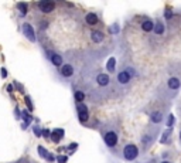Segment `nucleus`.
Wrapping results in <instances>:
<instances>
[{
  "instance_id": "f257e3e1",
  "label": "nucleus",
  "mask_w": 181,
  "mask_h": 163,
  "mask_svg": "<svg viewBox=\"0 0 181 163\" xmlns=\"http://www.w3.org/2000/svg\"><path fill=\"white\" fill-rule=\"evenodd\" d=\"M123 156H125V159H127V160L136 159V156H137V148H136L135 145H127L125 148V150H123Z\"/></svg>"
},
{
  "instance_id": "f03ea898",
  "label": "nucleus",
  "mask_w": 181,
  "mask_h": 163,
  "mask_svg": "<svg viewBox=\"0 0 181 163\" xmlns=\"http://www.w3.org/2000/svg\"><path fill=\"white\" fill-rule=\"evenodd\" d=\"M105 142L108 146H115L117 143V136L115 132H108L106 135H105Z\"/></svg>"
},
{
  "instance_id": "7ed1b4c3",
  "label": "nucleus",
  "mask_w": 181,
  "mask_h": 163,
  "mask_svg": "<svg viewBox=\"0 0 181 163\" xmlns=\"http://www.w3.org/2000/svg\"><path fill=\"white\" fill-rule=\"evenodd\" d=\"M40 9H41V12H44V13H50L52 9H54V3L52 1H48V0H44V1H41L38 4Z\"/></svg>"
},
{
  "instance_id": "20e7f679",
  "label": "nucleus",
  "mask_w": 181,
  "mask_h": 163,
  "mask_svg": "<svg viewBox=\"0 0 181 163\" xmlns=\"http://www.w3.org/2000/svg\"><path fill=\"white\" fill-rule=\"evenodd\" d=\"M23 31L26 34V37L30 41H35V36H34V31H33V27L30 24H24L23 26Z\"/></svg>"
},
{
  "instance_id": "39448f33",
  "label": "nucleus",
  "mask_w": 181,
  "mask_h": 163,
  "mask_svg": "<svg viewBox=\"0 0 181 163\" xmlns=\"http://www.w3.org/2000/svg\"><path fill=\"white\" fill-rule=\"evenodd\" d=\"M62 136H64V129H54V130H52L51 139L55 142V143H58Z\"/></svg>"
},
{
  "instance_id": "423d86ee",
  "label": "nucleus",
  "mask_w": 181,
  "mask_h": 163,
  "mask_svg": "<svg viewBox=\"0 0 181 163\" xmlns=\"http://www.w3.org/2000/svg\"><path fill=\"white\" fill-rule=\"evenodd\" d=\"M38 153H40V156H43L44 159H47L48 162H54V156H52L51 153H48L43 146H38Z\"/></svg>"
},
{
  "instance_id": "0eeeda50",
  "label": "nucleus",
  "mask_w": 181,
  "mask_h": 163,
  "mask_svg": "<svg viewBox=\"0 0 181 163\" xmlns=\"http://www.w3.org/2000/svg\"><path fill=\"white\" fill-rule=\"evenodd\" d=\"M129 79H130V75H129V72L127 71H123L117 75V81H119L120 84H127Z\"/></svg>"
},
{
  "instance_id": "6e6552de",
  "label": "nucleus",
  "mask_w": 181,
  "mask_h": 163,
  "mask_svg": "<svg viewBox=\"0 0 181 163\" xmlns=\"http://www.w3.org/2000/svg\"><path fill=\"white\" fill-rule=\"evenodd\" d=\"M98 84L99 85H102V87H105V85H108L109 84V77H108V74H99L98 75Z\"/></svg>"
},
{
  "instance_id": "1a4fd4ad",
  "label": "nucleus",
  "mask_w": 181,
  "mask_h": 163,
  "mask_svg": "<svg viewBox=\"0 0 181 163\" xmlns=\"http://www.w3.org/2000/svg\"><path fill=\"white\" fill-rule=\"evenodd\" d=\"M61 74L64 75V77H71L72 74H74V68H72L71 65H62V68H61Z\"/></svg>"
},
{
  "instance_id": "9d476101",
  "label": "nucleus",
  "mask_w": 181,
  "mask_h": 163,
  "mask_svg": "<svg viewBox=\"0 0 181 163\" xmlns=\"http://www.w3.org/2000/svg\"><path fill=\"white\" fill-rule=\"evenodd\" d=\"M86 23H88V24H90V26L96 24V23H98V16L95 13L86 14Z\"/></svg>"
},
{
  "instance_id": "9b49d317",
  "label": "nucleus",
  "mask_w": 181,
  "mask_h": 163,
  "mask_svg": "<svg viewBox=\"0 0 181 163\" xmlns=\"http://www.w3.org/2000/svg\"><path fill=\"white\" fill-rule=\"evenodd\" d=\"M90 37H92V40H93L95 43H101V41L104 40V34L99 31H92L90 33Z\"/></svg>"
},
{
  "instance_id": "f8f14e48",
  "label": "nucleus",
  "mask_w": 181,
  "mask_h": 163,
  "mask_svg": "<svg viewBox=\"0 0 181 163\" xmlns=\"http://www.w3.org/2000/svg\"><path fill=\"white\" fill-rule=\"evenodd\" d=\"M168 87H170L171 90H177V88L180 87V79L174 78V77H173V78H170L168 79Z\"/></svg>"
},
{
  "instance_id": "ddd939ff",
  "label": "nucleus",
  "mask_w": 181,
  "mask_h": 163,
  "mask_svg": "<svg viewBox=\"0 0 181 163\" xmlns=\"http://www.w3.org/2000/svg\"><path fill=\"white\" fill-rule=\"evenodd\" d=\"M142 28L144 30V31H151L153 28H154V24H153V21H144V23H142Z\"/></svg>"
},
{
  "instance_id": "4468645a",
  "label": "nucleus",
  "mask_w": 181,
  "mask_h": 163,
  "mask_svg": "<svg viewBox=\"0 0 181 163\" xmlns=\"http://www.w3.org/2000/svg\"><path fill=\"white\" fill-rule=\"evenodd\" d=\"M51 61L54 65H61L62 64V57L61 55H58V54H54L51 57Z\"/></svg>"
},
{
  "instance_id": "2eb2a0df",
  "label": "nucleus",
  "mask_w": 181,
  "mask_h": 163,
  "mask_svg": "<svg viewBox=\"0 0 181 163\" xmlns=\"http://www.w3.org/2000/svg\"><path fill=\"white\" fill-rule=\"evenodd\" d=\"M115 64H116V60L113 58H109V61H108V64H106V68H108V71H115Z\"/></svg>"
},
{
  "instance_id": "dca6fc26",
  "label": "nucleus",
  "mask_w": 181,
  "mask_h": 163,
  "mask_svg": "<svg viewBox=\"0 0 181 163\" xmlns=\"http://www.w3.org/2000/svg\"><path fill=\"white\" fill-rule=\"evenodd\" d=\"M161 114H160V112H154V114H153V115H151V121H153V122H156V124H159V122H160V121H161Z\"/></svg>"
},
{
  "instance_id": "f3484780",
  "label": "nucleus",
  "mask_w": 181,
  "mask_h": 163,
  "mask_svg": "<svg viewBox=\"0 0 181 163\" xmlns=\"http://www.w3.org/2000/svg\"><path fill=\"white\" fill-rule=\"evenodd\" d=\"M154 31H156V34H163L164 33V26H163L161 23H157L154 26Z\"/></svg>"
},
{
  "instance_id": "a211bd4d",
  "label": "nucleus",
  "mask_w": 181,
  "mask_h": 163,
  "mask_svg": "<svg viewBox=\"0 0 181 163\" xmlns=\"http://www.w3.org/2000/svg\"><path fill=\"white\" fill-rule=\"evenodd\" d=\"M77 109H78V114H88V108L84 104H78Z\"/></svg>"
},
{
  "instance_id": "6ab92c4d",
  "label": "nucleus",
  "mask_w": 181,
  "mask_h": 163,
  "mask_svg": "<svg viewBox=\"0 0 181 163\" xmlns=\"http://www.w3.org/2000/svg\"><path fill=\"white\" fill-rule=\"evenodd\" d=\"M75 99H77L78 102H82L85 99V94L84 92H77V94H75Z\"/></svg>"
},
{
  "instance_id": "aec40b11",
  "label": "nucleus",
  "mask_w": 181,
  "mask_h": 163,
  "mask_svg": "<svg viewBox=\"0 0 181 163\" xmlns=\"http://www.w3.org/2000/svg\"><path fill=\"white\" fill-rule=\"evenodd\" d=\"M17 7L20 9V12H21V14H23V16L27 13V6L24 4V3H19V4H17Z\"/></svg>"
},
{
  "instance_id": "412c9836",
  "label": "nucleus",
  "mask_w": 181,
  "mask_h": 163,
  "mask_svg": "<svg viewBox=\"0 0 181 163\" xmlns=\"http://www.w3.org/2000/svg\"><path fill=\"white\" fill-rule=\"evenodd\" d=\"M23 116H24V119H26V122H28V124H30V122H31V115H28V112L27 111H24L23 112Z\"/></svg>"
},
{
  "instance_id": "4be33fe9",
  "label": "nucleus",
  "mask_w": 181,
  "mask_h": 163,
  "mask_svg": "<svg viewBox=\"0 0 181 163\" xmlns=\"http://www.w3.org/2000/svg\"><path fill=\"white\" fill-rule=\"evenodd\" d=\"M173 124H174V115H170L167 121V126H173Z\"/></svg>"
},
{
  "instance_id": "5701e85b",
  "label": "nucleus",
  "mask_w": 181,
  "mask_h": 163,
  "mask_svg": "<svg viewBox=\"0 0 181 163\" xmlns=\"http://www.w3.org/2000/svg\"><path fill=\"white\" fill-rule=\"evenodd\" d=\"M168 135H170V130H167L166 133H163V138H161V143H164V142H167V138Z\"/></svg>"
},
{
  "instance_id": "b1692460",
  "label": "nucleus",
  "mask_w": 181,
  "mask_h": 163,
  "mask_svg": "<svg viewBox=\"0 0 181 163\" xmlns=\"http://www.w3.org/2000/svg\"><path fill=\"white\" fill-rule=\"evenodd\" d=\"M57 159H58V163H67V159H68V157L67 156H58Z\"/></svg>"
},
{
  "instance_id": "393cba45",
  "label": "nucleus",
  "mask_w": 181,
  "mask_h": 163,
  "mask_svg": "<svg viewBox=\"0 0 181 163\" xmlns=\"http://www.w3.org/2000/svg\"><path fill=\"white\" fill-rule=\"evenodd\" d=\"M26 102H27V106H28V109H30V111H31V109H33V105H31V99H30V98L27 97V98H26Z\"/></svg>"
},
{
  "instance_id": "a878e982",
  "label": "nucleus",
  "mask_w": 181,
  "mask_h": 163,
  "mask_svg": "<svg viewBox=\"0 0 181 163\" xmlns=\"http://www.w3.org/2000/svg\"><path fill=\"white\" fill-rule=\"evenodd\" d=\"M34 133H35L37 136H41V133H43V132H41V129H40V128H37V126H35V128H34Z\"/></svg>"
},
{
  "instance_id": "bb28decb",
  "label": "nucleus",
  "mask_w": 181,
  "mask_h": 163,
  "mask_svg": "<svg viewBox=\"0 0 181 163\" xmlns=\"http://www.w3.org/2000/svg\"><path fill=\"white\" fill-rule=\"evenodd\" d=\"M1 77H3V78H6V77H7V71H6V68H1Z\"/></svg>"
},
{
  "instance_id": "cd10ccee",
  "label": "nucleus",
  "mask_w": 181,
  "mask_h": 163,
  "mask_svg": "<svg viewBox=\"0 0 181 163\" xmlns=\"http://www.w3.org/2000/svg\"><path fill=\"white\" fill-rule=\"evenodd\" d=\"M43 135H44V136H45V138H48V136H50V130H48V129H45V130H43Z\"/></svg>"
},
{
  "instance_id": "c85d7f7f",
  "label": "nucleus",
  "mask_w": 181,
  "mask_h": 163,
  "mask_svg": "<svg viewBox=\"0 0 181 163\" xmlns=\"http://www.w3.org/2000/svg\"><path fill=\"white\" fill-rule=\"evenodd\" d=\"M77 146H78L77 143H72L71 146H70V150H71V152H72V150H75V149H77Z\"/></svg>"
},
{
  "instance_id": "c756f323",
  "label": "nucleus",
  "mask_w": 181,
  "mask_h": 163,
  "mask_svg": "<svg viewBox=\"0 0 181 163\" xmlns=\"http://www.w3.org/2000/svg\"><path fill=\"white\" fill-rule=\"evenodd\" d=\"M7 91H9V92H13V87H12V85H9V87H7Z\"/></svg>"
},
{
  "instance_id": "7c9ffc66",
  "label": "nucleus",
  "mask_w": 181,
  "mask_h": 163,
  "mask_svg": "<svg viewBox=\"0 0 181 163\" xmlns=\"http://www.w3.org/2000/svg\"><path fill=\"white\" fill-rule=\"evenodd\" d=\"M166 17H167V19H170V17H171V12H167V13H166Z\"/></svg>"
},
{
  "instance_id": "2f4dec72",
  "label": "nucleus",
  "mask_w": 181,
  "mask_h": 163,
  "mask_svg": "<svg viewBox=\"0 0 181 163\" xmlns=\"http://www.w3.org/2000/svg\"><path fill=\"white\" fill-rule=\"evenodd\" d=\"M163 163H168V162H163Z\"/></svg>"
},
{
  "instance_id": "473e14b6",
  "label": "nucleus",
  "mask_w": 181,
  "mask_h": 163,
  "mask_svg": "<svg viewBox=\"0 0 181 163\" xmlns=\"http://www.w3.org/2000/svg\"><path fill=\"white\" fill-rule=\"evenodd\" d=\"M180 136H181V135H180Z\"/></svg>"
}]
</instances>
